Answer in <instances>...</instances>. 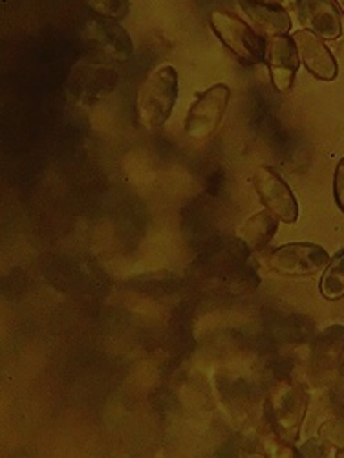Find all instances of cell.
Returning a JSON list of instances; mask_svg holds the SVG:
<instances>
[{"instance_id": "1", "label": "cell", "mask_w": 344, "mask_h": 458, "mask_svg": "<svg viewBox=\"0 0 344 458\" xmlns=\"http://www.w3.org/2000/svg\"><path fill=\"white\" fill-rule=\"evenodd\" d=\"M178 99V73L174 66L152 72L138 90L136 114L139 125L155 132L167 123Z\"/></svg>"}, {"instance_id": "2", "label": "cell", "mask_w": 344, "mask_h": 458, "mask_svg": "<svg viewBox=\"0 0 344 458\" xmlns=\"http://www.w3.org/2000/svg\"><path fill=\"white\" fill-rule=\"evenodd\" d=\"M328 262V251L323 246L310 242H291L281 246L267 259V266H270L272 272L293 279L312 277L326 268Z\"/></svg>"}, {"instance_id": "3", "label": "cell", "mask_w": 344, "mask_h": 458, "mask_svg": "<svg viewBox=\"0 0 344 458\" xmlns=\"http://www.w3.org/2000/svg\"><path fill=\"white\" fill-rule=\"evenodd\" d=\"M209 22L213 31L218 35V39L240 61H246V63L264 61L265 45L262 43L260 35L242 19L231 13L214 10L211 13Z\"/></svg>"}, {"instance_id": "4", "label": "cell", "mask_w": 344, "mask_h": 458, "mask_svg": "<svg viewBox=\"0 0 344 458\" xmlns=\"http://www.w3.org/2000/svg\"><path fill=\"white\" fill-rule=\"evenodd\" d=\"M270 414L273 428L282 442L293 444L298 438L300 426L304 422L308 394L298 386H279L270 398Z\"/></svg>"}, {"instance_id": "5", "label": "cell", "mask_w": 344, "mask_h": 458, "mask_svg": "<svg viewBox=\"0 0 344 458\" xmlns=\"http://www.w3.org/2000/svg\"><path fill=\"white\" fill-rule=\"evenodd\" d=\"M229 98H231V90L227 85H214L206 90L187 114L185 132L193 140L213 136L225 116Z\"/></svg>"}, {"instance_id": "6", "label": "cell", "mask_w": 344, "mask_h": 458, "mask_svg": "<svg viewBox=\"0 0 344 458\" xmlns=\"http://www.w3.org/2000/svg\"><path fill=\"white\" fill-rule=\"evenodd\" d=\"M256 193L265 206L279 220L293 224L298 218V204L289 185L270 167H258L253 176Z\"/></svg>"}, {"instance_id": "7", "label": "cell", "mask_w": 344, "mask_h": 458, "mask_svg": "<svg viewBox=\"0 0 344 458\" xmlns=\"http://www.w3.org/2000/svg\"><path fill=\"white\" fill-rule=\"evenodd\" d=\"M116 87V73L105 64L83 63L71 72L68 83L70 96L81 103L92 105Z\"/></svg>"}, {"instance_id": "8", "label": "cell", "mask_w": 344, "mask_h": 458, "mask_svg": "<svg viewBox=\"0 0 344 458\" xmlns=\"http://www.w3.org/2000/svg\"><path fill=\"white\" fill-rule=\"evenodd\" d=\"M264 61L270 70L272 83L279 92H288L293 87L295 75L300 66L298 50L289 35L272 37L265 45Z\"/></svg>"}, {"instance_id": "9", "label": "cell", "mask_w": 344, "mask_h": 458, "mask_svg": "<svg viewBox=\"0 0 344 458\" xmlns=\"http://www.w3.org/2000/svg\"><path fill=\"white\" fill-rule=\"evenodd\" d=\"M291 39L298 50L300 61L314 78L323 81H333L337 78V61L323 37L304 28L293 31Z\"/></svg>"}, {"instance_id": "10", "label": "cell", "mask_w": 344, "mask_h": 458, "mask_svg": "<svg viewBox=\"0 0 344 458\" xmlns=\"http://www.w3.org/2000/svg\"><path fill=\"white\" fill-rule=\"evenodd\" d=\"M87 39L105 55L116 61H129L132 55V39L127 30L112 19L96 17L85 24Z\"/></svg>"}, {"instance_id": "11", "label": "cell", "mask_w": 344, "mask_h": 458, "mask_svg": "<svg viewBox=\"0 0 344 458\" xmlns=\"http://www.w3.org/2000/svg\"><path fill=\"white\" fill-rule=\"evenodd\" d=\"M298 19L324 41H337L342 35L340 12L331 0H297Z\"/></svg>"}, {"instance_id": "12", "label": "cell", "mask_w": 344, "mask_h": 458, "mask_svg": "<svg viewBox=\"0 0 344 458\" xmlns=\"http://www.w3.org/2000/svg\"><path fill=\"white\" fill-rule=\"evenodd\" d=\"M239 3L253 26L262 31L267 39L277 35H288L291 30L289 13L281 4L262 3V0H239Z\"/></svg>"}, {"instance_id": "13", "label": "cell", "mask_w": 344, "mask_h": 458, "mask_svg": "<svg viewBox=\"0 0 344 458\" xmlns=\"http://www.w3.org/2000/svg\"><path fill=\"white\" fill-rule=\"evenodd\" d=\"M277 225H279V218L270 209H264V211L253 215L240 227L239 239L249 251H260L275 237Z\"/></svg>"}, {"instance_id": "14", "label": "cell", "mask_w": 344, "mask_h": 458, "mask_svg": "<svg viewBox=\"0 0 344 458\" xmlns=\"http://www.w3.org/2000/svg\"><path fill=\"white\" fill-rule=\"evenodd\" d=\"M344 354V327L331 325L324 328L314 345V361L319 370L335 369Z\"/></svg>"}, {"instance_id": "15", "label": "cell", "mask_w": 344, "mask_h": 458, "mask_svg": "<svg viewBox=\"0 0 344 458\" xmlns=\"http://www.w3.org/2000/svg\"><path fill=\"white\" fill-rule=\"evenodd\" d=\"M321 293L330 301L344 297V250H340L326 266L321 279Z\"/></svg>"}, {"instance_id": "16", "label": "cell", "mask_w": 344, "mask_h": 458, "mask_svg": "<svg viewBox=\"0 0 344 458\" xmlns=\"http://www.w3.org/2000/svg\"><path fill=\"white\" fill-rule=\"evenodd\" d=\"M87 4L97 17L112 21L123 19L130 12V0H87Z\"/></svg>"}, {"instance_id": "17", "label": "cell", "mask_w": 344, "mask_h": 458, "mask_svg": "<svg viewBox=\"0 0 344 458\" xmlns=\"http://www.w3.org/2000/svg\"><path fill=\"white\" fill-rule=\"evenodd\" d=\"M333 195L339 209L344 213V158L337 164L333 178Z\"/></svg>"}, {"instance_id": "18", "label": "cell", "mask_w": 344, "mask_h": 458, "mask_svg": "<svg viewBox=\"0 0 344 458\" xmlns=\"http://www.w3.org/2000/svg\"><path fill=\"white\" fill-rule=\"evenodd\" d=\"M335 3H337V6H339V10L344 13V0H335Z\"/></svg>"}, {"instance_id": "19", "label": "cell", "mask_w": 344, "mask_h": 458, "mask_svg": "<svg viewBox=\"0 0 344 458\" xmlns=\"http://www.w3.org/2000/svg\"><path fill=\"white\" fill-rule=\"evenodd\" d=\"M262 3H272V4H282V0H262Z\"/></svg>"}]
</instances>
